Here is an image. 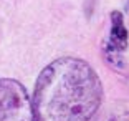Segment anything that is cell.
<instances>
[{
    "mask_svg": "<svg viewBox=\"0 0 129 121\" xmlns=\"http://www.w3.org/2000/svg\"><path fill=\"white\" fill-rule=\"evenodd\" d=\"M111 32L104 45V58L108 65L113 66L114 70L124 68V52L129 45V32L124 25L122 13L118 10L111 12Z\"/></svg>",
    "mask_w": 129,
    "mask_h": 121,
    "instance_id": "cell-3",
    "label": "cell"
},
{
    "mask_svg": "<svg viewBox=\"0 0 129 121\" xmlns=\"http://www.w3.org/2000/svg\"><path fill=\"white\" fill-rule=\"evenodd\" d=\"M103 101L94 68L81 58L64 57L40 73L33 93L37 121H89Z\"/></svg>",
    "mask_w": 129,
    "mask_h": 121,
    "instance_id": "cell-1",
    "label": "cell"
},
{
    "mask_svg": "<svg viewBox=\"0 0 129 121\" xmlns=\"http://www.w3.org/2000/svg\"><path fill=\"white\" fill-rule=\"evenodd\" d=\"M106 121H129V111H119L113 113L106 118Z\"/></svg>",
    "mask_w": 129,
    "mask_h": 121,
    "instance_id": "cell-4",
    "label": "cell"
},
{
    "mask_svg": "<svg viewBox=\"0 0 129 121\" xmlns=\"http://www.w3.org/2000/svg\"><path fill=\"white\" fill-rule=\"evenodd\" d=\"M0 121H37L33 103L17 80L0 78Z\"/></svg>",
    "mask_w": 129,
    "mask_h": 121,
    "instance_id": "cell-2",
    "label": "cell"
}]
</instances>
